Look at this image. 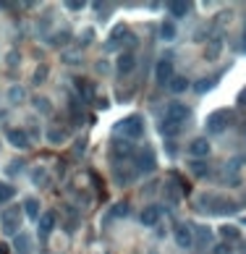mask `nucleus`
I'll list each match as a JSON object with an SVG mask.
<instances>
[{
    "instance_id": "obj_26",
    "label": "nucleus",
    "mask_w": 246,
    "mask_h": 254,
    "mask_svg": "<svg viewBox=\"0 0 246 254\" xmlns=\"http://www.w3.org/2000/svg\"><path fill=\"white\" fill-rule=\"evenodd\" d=\"M34 105H37V110H42V113H50V110H52L50 102H48L45 97H37V102H34Z\"/></svg>"
},
{
    "instance_id": "obj_9",
    "label": "nucleus",
    "mask_w": 246,
    "mask_h": 254,
    "mask_svg": "<svg viewBox=\"0 0 246 254\" xmlns=\"http://www.w3.org/2000/svg\"><path fill=\"white\" fill-rule=\"evenodd\" d=\"M8 142L19 150L29 147V137H26V131H21V129H8Z\"/></svg>"
},
{
    "instance_id": "obj_24",
    "label": "nucleus",
    "mask_w": 246,
    "mask_h": 254,
    "mask_svg": "<svg viewBox=\"0 0 246 254\" xmlns=\"http://www.w3.org/2000/svg\"><path fill=\"white\" fill-rule=\"evenodd\" d=\"M191 170H194V176H204L207 173V162L194 160V162H191Z\"/></svg>"
},
{
    "instance_id": "obj_2",
    "label": "nucleus",
    "mask_w": 246,
    "mask_h": 254,
    "mask_svg": "<svg viewBox=\"0 0 246 254\" xmlns=\"http://www.w3.org/2000/svg\"><path fill=\"white\" fill-rule=\"evenodd\" d=\"M118 131H121L123 137H129V139H139L144 134V121L139 115H129V118H123V121L118 123Z\"/></svg>"
},
{
    "instance_id": "obj_1",
    "label": "nucleus",
    "mask_w": 246,
    "mask_h": 254,
    "mask_svg": "<svg viewBox=\"0 0 246 254\" xmlns=\"http://www.w3.org/2000/svg\"><path fill=\"white\" fill-rule=\"evenodd\" d=\"M228 123H231V113L228 110H215V113L207 115L204 129H207V134H223L228 129Z\"/></svg>"
},
{
    "instance_id": "obj_20",
    "label": "nucleus",
    "mask_w": 246,
    "mask_h": 254,
    "mask_svg": "<svg viewBox=\"0 0 246 254\" xmlns=\"http://www.w3.org/2000/svg\"><path fill=\"white\" fill-rule=\"evenodd\" d=\"M16 252H19V254H29V236H24V233L16 236Z\"/></svg>"
},
{
    "instance_id": "obj_30",
    "label": "nucleus",
    "mask_w": 246,
    "mask_h": 254,
    "mask_svg": "<svg viewBox=\"0 0 246 254\" xmlns=\"http://www.w3.org/2000/svg\"><path fill=\"white\" fill-rule=\"evenodd\" d=\"M212 254H231V247H228V244H220V247H215Z\"/></svg>"
},
{
    "instance_id": "obj_17",
    "label": "nucleus",
    "mask_w": 246,
    "mask_h": 254,
    "mask_svg": "<svg viewBox=\"0 0 246 254\" xmlns=\"http://www.w3.org/2000/svg\"><path fill=\"white\" fill-rule=\"evenodd\" d=\"M160 34H162V40H165V42L176 40V24H173V21H162V26H160Z\"/></svg>"
},
{
    "instance_id": "obj_13",
    "label": "nucleus",
    "mask_w": 246,
    "mask_h": 254,
    "mask_svg": "<svg viewBox=\"0 0 246 254\" xmlns=\"http://www.w3.org/2000/svg\"><path fill=\"white\" fill-rule=\"evenodd\" d=\"M168 87H170L173 95H181V92H186V89H189V79L186 76H173L168 81Z\"/></svg>"
},
{
    "instance_id": "obj_19",
    "label": "nucleus",
    "mask_w": 246,
    "mask_h": 254,
    "mask_svg": "<svg viewBox=\"0 0 246 254\" xmlns=\"http://www.w3.org/2000/svg\"><path fill=\"white\" fill-rule=\"evenodd\" d=\"M113 155H115V157L131 155V142H115V144H113Z\"/></svg>"
},
{
    "instance_id": "obj_31",
    "label": "nucleus",
    "mask_w": 246,
    "mask_h": 254,
    "mask_svg": "<svg viewBox=\"0 0 246 254\" xmlns=\"http://www.w3.org/2000/svg\"><path fill=\"white\" fill-rule=\"evenodd\" d=\"M48 137H50L52 142H60V139H63V131H58V129H52V131L48 134Z\"/></svg>"
},
{
    "instance_id": "obj_3",
    "label": "nucleus",
    "mask_w": 246,
    "mask_h": 254,
    "mask_svg": "<svg viewBox=\"0 0 246 254\" xmlns=\"http://www.w3.org/2000/svg\"><path fill=\"white\" fill-rule=\"evenodd\" d=\"M0 223H3V231L8 236H19V225H21V210L19 207H8L0 215Z\"/></svg>"
},
{
    "instance_id": "obj_14",
    "label": "nucleus",
    "mask_w": 246,
    "mask_h": 254,
    "mask_svg": "<svg viewBox=\"0 0 246 254\" xmlns=\"http://www.w3.org/2000/svg\"><path fill=\"white\" fill-rule=\"evenodd\" d=\"M168 13L176 16V19H181V16L189 13V3H178V0H170L168 3Z\"/></svg>"
},
{
    "instance_id": "obj_18",
    "label": "nucleus",
    "mask_w": 246,
    "mask_h": 254,
    "mask_svg": "<svg viewBox=\"0 0 246 254\" xmlns=\"http://www.w3.org/2000/svg\"><path fill=\"white\" fill-rule=\"evenodd\" d=\"M220 50H223V42H220V40L209 42V45H207V50H204V55H207V60H215L217 55H220Z\"/></svg>"
},
{
    "instance_id": "obj_12",
    "label": "nucleus",
    "mask_w": 246,
    "mask_h": 254,
    "mask_svg": "<svg viewBox=\"0 0 246 254\" xmlns=\"http://www.w3.org/2000/svg\"><path fill=\"white\" fill-rule=\"evenodd\" d=\"M139 170H144V173H152L154 170V155H152V150H144V152H139Z\"/></svg>"
},
{
    "instance_id": "obj_21",
    "label": "nucleus",
    "mask_w": 246,
    "mask_h": 254,
    "mask_svg": "<svg viewBox=\"0 0 246 254\" xmlns=\"http://www.w3.org/2000/svg\"><path fill=\"white\" fill-rule=\"evenodd\" d=\"M160 131L165 134V137H176V134L181 131V126L178 123H170V121H162L160 123Z\"/></svg>"
},
{
    "instance_id": "obj_7",
    "label": "nucleus",
    "mask_w": 246,
    "mask_h": 254,
    "mask_svg": "<svg viewBox=\"0 0 246 254\" xmlns=\"http://www.w3.org/2000/svg\"><path fill=\"white\" fill-rule=\"evenodd\" d=\"M189 155L191 157H197V160H202V157H207L209 155V142L204 139V137H199V139H194L189 144Z\"/></svg>"
},
{
    "instance_id": "obj_32",
    "label": "nucleus",
    "mask_w": 246,
    "mask_h": 254,
    "mask_svg": "<svg viewBox=\"0 0 246 254\" xmlns=\"http://www.w3.org/2000/svg\"><path fill=\"white\" fill-rule=\"evenodd\" d=\"M239 105H246V89H241V95H239Z\"/></svg>"
},
{
    "instance_id": "obj_10",
    "label": "nucleus",
    "mask_w": 246,
    "mask_h": 254,
    "mask_svg": "<svg viewBox=\"0 0 246 254\" xmlns=\"http://www.w3.org/2000/svg\"><path fill=\"white\" fill-rule=\"evenodd\" d=\"M118 71H121V74H131L134 71V66H136V58H134V52H121V55H118Z\"/></svg>"
},
{
    "instance_id": "obj_28",
    "label": "nucleus",
    "mask_w": 246,
    "mask_h": 254,
    "mask_svg": "<svg viewBox=\"0 0 246 254\" xmlns=\"http://www.w3.org/2000/svg\"><path fill=\"white\" fill-rule=\"evenodd\" d=\"M207 89H212V81H199V84H197V92L199 95H204Z\"/></svg>"
},
{
    "instance_id": "obj_8",
    "label": "nucleus",
    "mask_w": 246,
    "mask_h": 254,
    "mask_svg": "<svg viewBox=\"0 0 246 254\" xmlns=\"http://www.w3.org/2000/svg\"><path fill=\"white\" fill-rule=\"evenodd\" d=\"M55 220H58L55 212H42V215H40L37 223H40V236H42V239L52 233V228H55Z\"/></svg>"
},
{
    "instance_id": "obj_11",
    "label": "nucleus",
    "mask_w": 246,
    "mask_h": 254,
    "mask_svg": "<svg viewBox=\"0 0 246 254\" xmlns=\"http://www.w3.org/2000/svg\"><path fill=\"white\" fill-rule=\"evenodd\" d=\"M157 223H160V210H157V207H144V212H142V225L154 228Z\"/></svg>"
},
{
    "instance_id": "obj_29",
    "label": "nucleus",
    "mask_w": 246,
    "mask_h": 254,
    "mask_svg": "<svg viewBox=\"0 0 246 254\" xmlns=\"http://www.w3.org/2000/svg\"><path fill=\"white\" fill-rule=\"evenodd\" d=\"M165 192H168V197L173 199V202H176V199H178V192H176V189H173V184H165Z\"/></svg>"
},
{
    "instance_id": "obj_33",
    "label": "nucleus",
    "mask_w": 246,
    "mask_h": 254,
    "mask_svg": "<svg viewBox=\"0 0 246 254\" xmlns=\"http://www.w3.org/2000/svg\"><path fill=\"white\" fill-rule=\"evenodd\" d=\"M244 48H246V40H244Z\"/></svg>"
},
{
    "instance_id": "obj_34",
    "label": "nucleus",
    "mask_w": 246,
    "mask_h": 254,
    "mask_svg": "<svg viewBox=\"0 0 246 254\" xmlns=\"http://www.w3.org/2000/svg\"><path fill=\"white\" fill-rule=\"evenodd\" d=\"M244 223H246V220H244Z\"/></svg>"
},
{
    "instance_id": "obj_5",
    "label": "nucleus",
    "mask_w": 246,
    "mask_h": 254,
    "mask_svg": "<svg viewBox=\"0 0 246 254\" xmlns=\"http://www.w3.org/2000/svg\"><path fill=\"white\" fill-rule=\"evenodd\" d=\"M173 239H176V244H178L181 249L194 247V233H191V225H186V223L176 225V231H173Z\"/></svg>"
},
{
    "instance_id": "obj_27",
    "label": "nucleus",
    "mask_w": 246,
    "mask_h": 254,
    "mask_svg": "<svg viewBox=\"0 0 246 254\" xmlns=\"http://www.w3.org/2000/svg\"><path fill=\"white\" fill-rule=\"evenodd\" d=\"M48 71H50L48 66H40V68H37V74H34V81H37V84H40V81H45V76H48Z\"/></svg>"
},
{
    "instance_id": "obj_23",
    "label": "nucleus",
    "mask_w": 246,
    "mask_h": 254,
    "mask_svg": "<svg viewBox=\"0 0 246 254\" xmlns=\"http://www.w3.org/2000/svg\"><path fill=\"white\" fill-rule=\"evenodd\" d=\"M220 233H223V239H231V241L239 239V228H236V225H223Z\"/></svg>"
},
{
    "instance_id": "obj_35",
    "label": "nucleus",
    "mask_w": 246,
    "mask_h": 254,
    "mask_svg": "<svg viewBox=\"0 0 246 254\" xmlns=\"http://www.w3.org/2000/svg\"><path fill=\"white\" fill-rule=\"evenodd\" d=\"M152 254H154V252H152Z\"/></svg>"
},
{
    "instance_id": "obj_6",
    "label": "nucleus",
    "mask_w": 246,
    "mask_h": 254,
    "mask_svg": "<svg viewBox=\"0 0 246 254\" xmlns=\"http://www.w3.org/2000/svg\"><path fill=\"white\" fill-rule=\"evenodd\" d=\"M154 79H157L160 84H165V81L173 79V60L170 58H162L157 66H154Z\"/></svg>"
},
{
    "instance_id": "obj_4",
    "label": "nucleus",
    "mask_w": 246,
    "mask_h": 254,
    "mask_svg": "<svg viewBox=\"0 0 246 254\" xmlns=\"http://www.w3.org/2000/svg\"><path fill=\"white\" fill-rule=\"evenodd\" d=\"M186 118H189V107H186V105H181V102H170V105L165 107V121L184 126Z\"/></svg>"
},
{
    "instance_id": "obj_22",
    "label": "nucleus",
    "mask_w": 246,
    "mask_h": 254,
    "mask_svg": "<svg viewBox=\"0 0 246 254\" xmlns=\"http://www.w3.org/2000/svg\"><path fill=\"white\" fill-rule=\"evenodd\" d=\"M126 215H129V204H126V202H118L107 217H126Z\"/></svg>"
},
{
    "instance_id": "obj_15",
    "label": "nucleus",
    "mask_w": 246,
    "mask_h": 254,
    "mask_svg": "<svg viewBox=\"0 0 246 254\" xmlns=\"http://www.w3.org/2000/svg\"><path fill=\"white\" fill-rule=\"evenodd\" d=\"M24 210H26V215H29L32 220H40V202H37V199H26Z\"/></svg>"
},
{
    "instance_id": "obj_16",
    "label": "nucleus",
    "mask_w": 246,
    "mask_h": 254,
    "mask_svg": "<svg viewBox=\"0 0 246 254\" xmlns=\"http://www.w3.org/2000/svg\"><path fill=\"white\" fill-rule=\"evenodd\" d=\"M16 197V189L11 184H0V204H8Z\"/></svg>"
},
{
    "instance_id": "obj_25",
    "label": "nucleus",
    "mask_w": 246,
    "mask_h": 254,
    "mask_svg": "<svg viewBox=\"0 0 246 254\" xmlns=\"http://www.w3.org/2000/svg\"><path fill=\"white\" fill-rule=\"evenodd\" d=\"M8 97H11L13 102H19V100L24 97V89L21 87H11V89H8Z\"/></svg>"
}]
</instances>
